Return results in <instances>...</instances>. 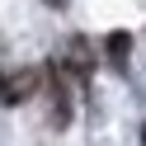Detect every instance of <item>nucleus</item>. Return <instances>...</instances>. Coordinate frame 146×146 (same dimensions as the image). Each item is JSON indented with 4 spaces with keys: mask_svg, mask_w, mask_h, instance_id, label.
Masks as SVG:
<instances>
[{
    "mask_svg": "<svg viewBox=\"0 0 146 146\" xmlns=\"http://www.w3.org/2000/svg\"><path fill=\"white\" fill-rule=\"evenodd\" d=\"M38 71H14V76H5L0 80V104H24V99L38 90Z\"/></svg>",
    "mask_w": 146,
    "mask_h": 146,
    "instance_id": "obj_1",
    "label": "nucleus"
},
{
    "mask_svg": "<svg viewBox=\"0 0 146 146\" xmlns=\"http://www.w3.org/2000/svg\"><path fill=\"white\" fill-rule=\"evenodd\" d=\"M66 71L71 76H90V71H94V57H90V42L85 38H71L66 42Z\"/></svg>",
    "mask_w": 146,
    "mask_h": 146,
    "instance_id": "obj_2",
    "label": "nucleus"
},
{
    "mask_svg": "<svg viewBox=\"0 0 146 146\" xmlns=\"http://www.w3.org/2000/svg\"><path fill=\"white\" fill-rule=\"evenodd\" d=\"M141 146H146V123H141Z\"/></svg>",
    "mask_w": 146,
    "mask_h": 146,
    "instance_id": "obj_4",
    "label": "nucleus"
},
{
    "mask_svg": "<svg viewBox=\"0 0 146 146\" xmlns=\"http://www.w3.org/2000/svg\"><path fill=\"white\" fill-rule=\"evenodd\" d=\"M108 61H113V66H123L127 61V52H132V38H127V33H108Z\"/></svg>",
    "mask_w": 146,
    "mask_h": 146,
    "instance_id": "obj_3",
    "label": "nucleus"
}]
</instances>
